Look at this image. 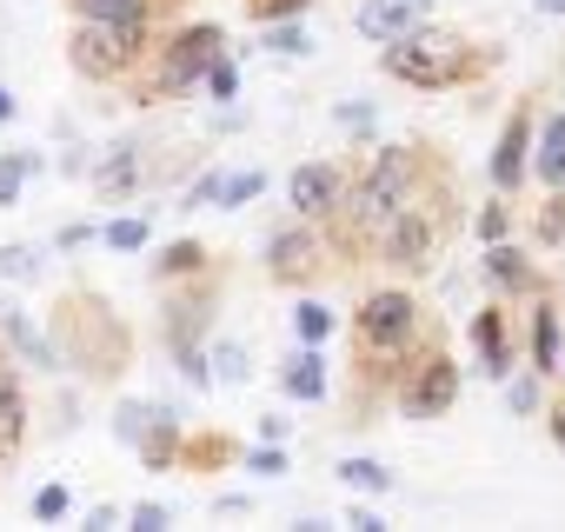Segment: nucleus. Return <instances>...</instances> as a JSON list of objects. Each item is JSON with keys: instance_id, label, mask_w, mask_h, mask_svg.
<instances>
[{"instance_id": "5701e85b", "label": "nucleus", "mask_w": 565, "mask_h": 532, "mask_svg": "<svg viewBox=\"0 0 565 532\" xmlns=\"http://www.w3.org/2000/svg\"><path fill=\"white\" fill-rule=\"evenodd\" d=\"M294 327H300V340H307V347H320V340L333 333V313H327V307H300V313H294Z\"/></svg>"}, {"instance_id": "0eeeda50", "label": "nucleus", "mask_w": 565, "mask_h": 532, "mask_svg": "<svg viewBox=\"0 0 565 532\" xmlns=\"http://www.w3.org/2000/svg\"><path fill=\"white\" fill-rule=\"evenodd\" d=\"M360 333H366V347H380V353L406 347V333H413V300H406V294H373L366 313H360Z\"/></svg>"}, {"instance_id": "f3484780", "label": "nucleus", "mask_w": 565, "mask_h": 532, "mask_svg": "<svg viewBox=\"0 0 565 532\" xmlns=\"http://www.w3.org/2000/svg\"><path fill=\"white\" fill-rule=\"evenodd\" d=\"M8 333H14V347H21V353L41 366V373H54V366H61V353H54V347H47V340H41L28 320H14V313H8Z\"/></svg>"}, {"instance_id": "20e7f679", "label": "nucleus", "mask_w": 565, "mask_h": 532, "mask_svg": "<svg viewBox=\"0 0 565 532\" xmlns=\"http://www.w3.org/2000/svg\"><path fill=\"white\" fill-rule=\"evenodd\" d=\"M213 61H220V28H186V34H173L167 67H160V94H186V87H200Z\"/></svg>"}, {"instance_id": "2f4dec72", "label": "nucleus", "mask_w": 565, "mask_h": 532, "mask_svg": "<svg viewBox=\"0 0 565 532\" xmlns=\"http://www.w3.org/2000/svg\"><path fill=\"white\" fill-rule=\"evenodd\" d=\"M180 373L193 380V393H206V386H213V373H206V360H200V353H180Z\"/></svg>"}, {"instance_id": "e433bc0d", "label": "nucleus", "mask_w": 565, "mask_h": 532, "mask_svg": "<svg viewBox=\"0 0 565 532\" xmlns=\"http://www.w3.org/2000/svg\"><path fill=\"white\" fill-rule=\"evenodd\" d=\"M340 127H373V107H340Z\"/></svg>"}, {"instance_id": "1a4fd4ad", "label": "nucleus", "mask_w": 565, "mask_h": 532, "mask_svg": "<svg viewBox=\"0 0 565 532\" xmlns=\"http://www.w3.org/2000/svg\"><path fill=\"white\" fill-rule=\"evenodd\" d=\"M525 140H532V127H525V114H512V127L499 134V153H492V187L499 193H512L525 180V153H532Z\"/></svg>"}, {"instance_id": "6ab92c4d", "label": "nucleus", "mask_w": 565, "mask_h": 532, "mask_svg": "<svg viewBox=\"0 0 565 532\" xmlns=\"http://www.w3.org/2000/svg\"><path fill=\"white\" fill-rule=\"evenodd\" d=\"M81 21H147V0H74Z\"/></svg>"}, {"instance_id": "c9c22d12", "label": "nucleus", "mask_w": 565, "mask_h": 532, "mask_svg": "<svg viewBox=\"0 0 565 532\" xmlns=\"http://www.w3.org/2000/svg\"><path fill=\"white\" fill-rule=\"evenodd\" d=\"M206 200H220V173H206V180L186 193V206H206Z\"/></svg>"}, {"instance_id": "aec40b11", "label": "nucleus", "mask_w": 565, "mask_h": 532, "mask_svg": "<svg viewBox=\"0 0 565 532\" xmlns=\"http://www.w3.org/2000/svg\"><path fill=\"white\" fill-rule=\"evenodd\" d=\"M28 173H41L34 153H8V160H0V206H14V200H21V180H28Z\"/></svg>"}, {"instance_id": "2eb2a0df", "label": "nucleus", "mask_w": 565, "mask_h": 532, "mask_svg": "<svg viewBox=\"0 0 565 532\" xmlns=\"http://www.w3.org/2000/svg\"><path fill=\"white\" fill-rule=\"evenodd\" d=\"M532 373H558V313L552 307L532 313Z\"/></svg>"}, {"instance_id": "393cba45", "label": "nucleus", "mask_w": 565, "mask_h": 532, "mask_svg": "<svg viewBox=\"0 0 565 532\" xmlns=\"http://www.w3.org/2000/svg\"><path fill=\"white\" fill-rule=\"evenodd\" d=\"M266 47L273 54H307L313 41H307V28H266Z\"/></svg>"}, {"instance_id": "423d86ee", "label": "nucleus", "mask_w": 565, "mask_h": 532, "mask_svg": "<svg viewBox=\"0 0 565 532\" xmlns=\"http://www.w3.org/2000/svg\"><path fill=\"white\" fill-rule=\"evenodd\" d=\"M433 21V0H366V8L353 14V28L366 34V41H399V34H413V28H426Z\"/></svg>"}, {"instance_id": "4be33fe9", "label": "nucleus", "mask_w": 565, "mask_h": 532, "mask_svg": "<svg viewBox=\"0 0 565 532\" xmlns=\"http://www.w3.org/2000/svg\"><path fill=\"white\" fill-rule=\"evenodd\" d=\"M34 274H41L34 246H0V280H34Z\"/></svg>"}, {"instance_id": "f8f14e48", "label": "nucleus", "mask_w": 565, "mask_h": 532, "mask_svg": "<svg viewBox=\"0 0 565 532\" xmlns=\"http://www.w3.org/2000/svg\"><path fill=\"white\" fill-rule=\"evenodd\" d=\"M486 280H492V287H532V266H525L519 246L492 240V253H486Z\"/></svg>"}, {"instance_id": "9b49d317", "label": "nucleus", "mask_w": 565, "mask_h": 532, "mask_svg": "<svg viewBox=\"0 0 565 532\" xmlns=\"http://www.w3.org/2000/svg\"><path fill=\"white\" fill-rule=\"evenodd\" d=\"M532 173H539L545 187H565V114H552V120H545L539 153H532Z\"/></svg>"}, {"instance_id": "cd10ccee", "label": "nucleus", "mask_w": 565, "mask_h": 532, "mask_svg": "<svg viewBox=\"0 0 565 532\" xmlns=\"http://www.w3.org/2000/svg\"><path fill=\"white\" fill-rule=\"evenodd\" d=\"M233 87H239V81H233V61H213V67H206V94H213V100H233Z\"/></svg>"}, {"instance_id": "c756f323", "label": "nucleus", "mask_w": 565, "mask_h": 532, "mask_svg": "<svg viewBox=\"0 0 565 532\" xmlns=\"http://www.w3.org/2000/svg\"><path fill=\"white\" fill-rule=\"evenodd\" d=\"M307 8H313V0H259L253 14H259V21H279V14H307Z\"/></svg>"}, {"instance_id": "dca6fc26", "label": "nucleus", "mask_w": 565, "mask_h": 532, "mask_svg": "<svg viewBox=\"0 0 565 532\" xmlns=\"http://www.w3.org/2000/svg\"><path fill=\"white\" fill-rule=\"evenodd\" d=\"M21 419H28V400H21V380L0 366V446L21 439Z\"/></svg>"}, {"instance_id": "ea45409f", "label": "nucleus", "mask_w": 565, "mask_h": 532, "mask_svg": "<svg viewBox=\"0 0 565 532\" xmlns=\"http://www.w3.org/2000/svg\"><path fill=\"white\" fill-rule=\"evenodd\" d=\"M552 439H558V446H565V413H558V419H552Z\"/></svg>"}, {"instance_id": "4c0bfd02", "label": "nucleus", "mask_w": 565, "mask_h": 532, "mask_svg": "<svg viewBox=\"0 0 565 532\" xmlns=\"http://www.w3.org/2000/svg\"><path fill=\"white\" fill-rule=\"evenodd\" d=\"M0 120H14V94L8 87H0Z\"/></svg>"}, {"instance_id": "a878e982", "label": "nucleus", "mask_w": 565, "mask_h": 532, "mask_svg": "<svg viewBox=\"0 0 565 532\" xmlns=\"http://www.w3.org/2000/svg\"><path fill=\"white\" fill-rule=\"evenodd\" d=\"M213 366H220V380H246V347H213Z\"/></svg>"}, {"instance_id": "412c9836", "label": "nucleus", "mask_w": 565, "mask_h": 532, "mask_svg": "<svg viewBox=\"0 0 565 532\" xmlns=\"http://www.w3.org/2000/svg\"><path fill=\"white\" fill-rule=\"evenodd\" d=\"M259 187H266L259 167H246V173H220V206H246V200H259Z\"/></svg>"}, {"instance_id": "7c9ffc66", "label": "nucleus", "mask_w": 565, "mask_h": 532, "mask_svg": "<svg viewBox=\"0 0 565 532\" xmlns=\"http://www.w3.org/2000/svg\"><path fill=\"white\" fill-rule=\"evenodd\" d=\"M479 240H486V246L505 240V206H486V213H479Z\"/></svg>"}, {"instance_id": "f704fd0d", "label": "nucleus", "mask_w": 565, "mask_h": 532, "mask_svg": "<svg viewBox=\"0 0 565 532\" xmlns=\"http://www.w3.org/2000/svg\"><path fill=\"white\" fill-rule=\"evenodd\" d=\"M246 466H253V472H287V459H279V453H273V446H259V453H253V459H246Z\"/></svg>"}, {"instance_id": "f03ea898", "label": "nucleus", "mask_w": 565, "mask_h": 532, "mask_svg": "<svg viewBox=\"0 0 565 532\" xmlns=\"http://www.w3.org/2000/svg\"><path fill=\"white\" fill-rule=\"evenodd\" d=\"M140 41H147V21H81L74 34V67L87 81H114L140 61Z\"/></svg>"}, {"instance_id": "b1692460", "label": "nucleus", "mask_w": 565, "mask_h": 532, "mask_svg": "<svg viewBox=\"0 0 565 532\" xmlns=\"http://www.w3.org/2000/svg\"><path fill=\"white\" fill-rule=\"evenodd\" d=\"M107 246H114V253L147 246V220H114V226H107Z\"/></svg>"}, {"instance_id": "ddd939ff", "label": "nucleus", "mask_w": 565, "mask_h": 532, "mask_svg": "<svg viewBox=\"0 0 565 532\" xmlns=\"http://www.w3.org/2000/svg\"><path fill=\"white\" fill-rule=\"evenodd\" d=\"M472 347H479L486 373H505V366H512V353H505V320H499V313H479V320H472Z\"/></svg>"}, {"instance_id": "39448f33", "label": "nucleus", "mask_w": 565, "mask_h": 532, "mask_svg": "<svg viewBox=\"0 0 565 532\" xmlns=\"http://www.w3.org/2000/svg\"><path fill=\"white\" fill-rule=\"evenodd\" d=\"M452 400H459V366H452L446 353H433V360L413 373V386L399 393V413H406V419H439Z\"/></svg>"}, {"instance_id": "f257e3e1", "label": "nucleus", "mask_w": 565, "mask_h": 532, "mask_svg": "<svg viewBox=\"0 0 565 532\" xmlns=\"http://www.w3.org/2000/svg\"><path fill=\"white\" fill-rule=\"evenodd\" d=\"M459 67H466V41H459V34L413 28V34L386 41V74L406 81V87H452Z\"/></svg>"}, {"instance_id": "9d476101", "label": "nucleus", "mask_w": 565, "mask_h": 532, "mask_svg": "<svg viewBox=\"0 0 565 532\" xmlns=\"http://www.w3.org/2000/svg\"><path fill=\"white\" fill-rule=\"evenodd\" d=\"M294 206L313 220V213H327V206H340V167H300L294 173Z\"/></svg>"}, {"instance_id": "bb28decb", "label": "nucleus", "mask_w": 565, "mask_h": 532, "mask_svg": "<svg viewBox=\"0 0 565 532\" xmlns=\"http://www.w3.org/2000/svg\"><path fill=\"white\" fill-rule=\"evenodd\" d=\"M186 266H200V246H193V240H180V246L160 253V274H186Z\"/></svg>"}, {"instance_id": "7ed1b4c3", "label": "nucleus", "mask_w": 565, "mask_h": 532, "mask_svg": "<svg viewBox=\"0 0 565 532\" xmlns=\"http://www.w3.org/2000/svg\"><path fill=\"white\" fill-rule=\"evenodd\" d=\"M406 200H413V153L406 147H386L373 160V173L353 187V226H386Z\"/></svg>"}, {"instance_id": "6e6552de", "label": "nucleus", "mask_w": 565, "mask_h": 532, "mask_svg": "<svg viewBox=\"0 0 565 532\" xmlns=\"http://www.w3.org/2000/svg\"><path fill=\"white\" fill-rule=\"evenodd\" d=\"M386 253H393L399 266H426V253H433V220H426L413 200L386 220Z\"/></svg>"}, {"instance_id": "72a5a7b5", "label": "nucleus", "mask_w": 565, "mask_h": 532, "mask_svg": "<svg viewBox=\"0 0 565 532\" xmlns=\"http://www.w3.org/2000/svg\"><path fill=\"white\" fill-rule=\"evenodd\" d=\"M134 525H140V532H160V525H167V506H134Z\"/></svg>"}, {"instance_id": "58836bf2", "label": "nucleus", "mask_w": 565, "mask_h": 532, "mask_svg": "<svg viewBox=\"0 0 565 532\" xmlns=\"http://www.w3.org/2000/svg\"><path fill=\"white\" fill-rule=\"evenodd\" d=\"M532 8H539V14H565V0H532Z\"/></svg>"}, {"instance_id": "473e14b6", "label": "nucleus", "mask_w": 565, "mask_h": 532, "mask_svg": "<svg viewBox=\"0 0 565 532\" xmlns=\"http://www.w3.org/2000/svg\"><path fill=\"white\" fill-rule=\"evenodd\" d=\"M505 400H512V413H532V406H539V386H532V380H512Z\"/></svg>"}, {"instance_id": "a211bd4d", "label": "nucleus", "mask_w": 565, "mask_h": 532, "mask_svg": "<svg viewBox=\"0 0 565 532\" xmlns=\"http://www.w3.org/2000/svg\"><path fill=\"white\" fill-rule=\"evenodd\" d=\"M340 479L360 486V492H393V472L380 459H340Z\"/></svg>"}, {"instance_id": "4468645a", "label": "nucleus", "mask_w": 565, "mask_h": 532, "mask_svg": "<svg viewBox=\"0 0 565 532\" xmlns=\"http://www.w3.org/2000/svg\"><path fill=\"white\" fill-rule=\"evenodd\" d=\"M320 366H327L320 353H300L287 373H279V386H287L294 400H327V373H320Z\"/></svg>"}, {"instance_id": "c85d7f7f", "label": "nucleus", "mask_w": 565, "mask_h": 532, "mask_svg": "<svg viewBox=\"0 0 565 532\" xmlns=\"http://www.w3.org/2000/svg\"><path fill=\"white\" fill-rule=\"evenodd\" d=\"M34 512H41V519H67V486H47V492L34 499Z\"/></svg>"}]
</instances>
